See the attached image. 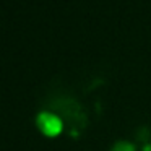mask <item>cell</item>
I'll return each instance as SVG.
<instances>
[{
    "instance_id": "cell-1",
    "label": "cell",
    "mask_w": 151,
    "mask_h": 151,
    "mask_svg": "<svg viewBox=\"0 0 151 151\" xmlns=\"http://www.w3.org/2000/svg\"><path fill=\"white\" fill-rule=\"evenodd\" d=\"M37 125H39L41 130L46 135H49V137L57 135L62 130V122L52 114H41L39 117H37Z\"/></svg>"
},
{
    "instance_id": "cell-2",
    "label": "cell",
    "mask_w": 151,
    "mask_h": 151,
    "mask_svg": "<svg viewBox=\"0 0 151 151\" xmlns=\"http://www.w3.org/2000/svg\"><path fill=\"white\" fill-rule=\"evenodd\" d=\"M112 151H135V150H133V146H132L130 143H119Z\"/></svg>"
},
{
    "instance_id": "cell-3",
    "label": "cell",
    "mask_w": 151,
    "mask_h": 151,
    "mask_svg": "<svg viewBox=\"0 0 151 151\" xmlns=\"http://www.w3.org/2000/svg\"><path fill=\"white\" fill-rule=\"evenodd\" d=\"M145 151H151V145H148V146L145 148Z\"/></svg>"
}]
</instances>
